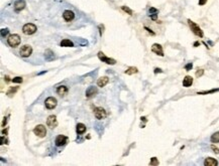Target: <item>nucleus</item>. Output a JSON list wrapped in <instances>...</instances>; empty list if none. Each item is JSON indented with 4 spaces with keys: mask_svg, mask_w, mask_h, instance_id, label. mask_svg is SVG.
Wrapping results in <instances>:
<instances>
[{
    "mask_svg": "<svg viewBox=\"0 0 219 166\" xmlns=\"http://www.w3.org/2000/svg\"><path fill=\"white\" fill-rule=\"evenodd\" d=\"M188 23H189V26L191 28V30L193 31V33L199 37H203L204 36V33H203L202 29L199 27V25L197 23H195L194 21H192L191 19H188Z\"/></svg>",
    "mask_w": 219,
    "mask_h": 166,
    "instance_id": "nucleus-1",
    "label": "nucleus"
},
{
    "mask_svg": "<svg viewBox=\"0 0 219 166\" xmlns=\"http://www.w3.org/2000/svg\"><path fill=\"white\" fill-rule=\"evenodd\" d=\"M7 43L11 48H16L20 43V36L18 34H11L7 38Z\"/></svg>",
    "mask_w": 219,
    "mask_h": 166,
    "instance_id": "nucleus-2",
    "label": "nucleus"
},
{
    "mask_svg": "<svg viewBox=\"0 0 219 166\" xmlns=\"http://www.w3.org/2000/svg\"><path fill=\"white\" fill-rule=\"evenodd\" d=\"M36 31V26L34 23H26L22 27V32L26 35H32Z\"/></svg>",
    "mask_w": 219,
    "mask_h": 166,
    "instance_id": "nucleus-3",
    "label": "nucleus"
},
{
    "mask_svg": "<svg viewBox=\"0 0 219 166\" xmlns=\"http://www.w3.org/2000/svg\"><path fill=\"white\" fill-rule=\"evenodd\" d=\"M93 112H94V115L96 117V119H98V120L105 119L106 116H107L106 111H105L103 108H101V107H94Z\"/></svg>",
    "mask_w": 219,
    "mask_h": 166,
    "instance_id": "nucleus-4",
    "label": "nucleus"
},
{
    "mask_svg": "<svg viewBox=\"0 0 219 166\" xmlns=\"http://www.w3.org/2000/svg\"><path fill=\"white\" fill-rule=\"evenodd\" d=\"M33 52V48L28 44H25L23 46H21V49L19 50V54L22 56V57H28Z\"/></svg>",
    "mask_w": 219,
    "mask_h": 166,
    "instance_id": "nucleus-5",
    "label": "nucleus"
},
{
    "mask_svg": "<svg viewBox=\"0 0 219 166\" xmlns=\"http://www.w3.org/2000/svg\"><path fill=\"white\" fill-rule=\"evenodd\" d=\"M34 133L39 138H44L47 135V129L44 125H37L34 129Z\"/></svg>",
    "mask_w": 219,
    "mask_h": 166,
    "instance_id": "nucleus-6",
    "label": "nucleus"
},
{
    "mask_svg": "<svg viewBox=\"0 0 219 166\" xmlns=\"http://www.w3.org/2000/svg\"><path fill=\"white\" fill-rule=\"evenodd\" d=\"M98 57H99L100 61H102V63H105V64H107V65L113 66V65L116 64V61H115V60L110 58V57H107L102 51H99V52H98Z\"/></svg>",
    "mask_w": 219,
    "mask_h": 166,
    "instance_id": "nucleus-7",
    "label": "nucleus"
},
{
    "mask_svg": "<svg viewBox=\"0 0 219 166\" xmlns=\"http://www.w3.org/2000/svg\"><path fill=\"white\" fill-rule=\"evenodd\" d=\"M45 105H46L47 109L51 110V109H55V108L57 107V105H58V101H57L56 98H54V97H49L48 99L46 100Z\"/></svg>",
    "mask_w": 219,
    "mask_h": 166,
    "instance_id": "nucleus-8",
    "label": "nucleus"
},
{
    "mask_svg": "<svg viewBox=\"0 0 219 166\" xmlns=\"http://www.w3.org/2000/svg\"><path fill=\"white\" fill-rule=\"evenodd\" d=\"M67 141H68L67 136H65V135H59V136H57V138L55 140V143H56V146L62 147V146H64L67 143Z\"/></svg>",
    "mask_w": 219,
    "mask_h": 166,
    "instance_id": "nucleus-9",
    "label": "nucleus"
},
{
    "mask_svg": "<svg viewBox=\"0 0 219 166\" xmlns=\"http://www.w3.org/2000/svg\"><path fill=\"white\" fill-rule=\"evenodd\" d=\"M47 125L51 128V129H54L58 126V120H57V117L55 115H51V116L48 117L47 119Z\"/></svg>",
    "mask_w": 219,
    "mask_h": 166,
    "instance_id": "nucleus-10",
    "label": "nucleus"
},
{
    "mask_svg": "<svg viewBox=\"0 0 219 166\" xmlns=\"http://www.w3.org/2000/svg\"><path fill=\"white\" fill-rule=\"evenodd\" d=\"M152 51L154 52L155 54L160 55V56H164V50H163V48L161 44L159 43H153L152 46Z\"/></svg>",
    "mask_w": 219,
    "mask_h": 166,
    "instance_id": "nucleus-11",
    "label": "nucleus"
},
{
    "mask_svg": "<svg viewBox=\"0 0 219 166\" xmlns=\"http://www.w3.org/2000/svg\"><path fill=\"white\" fill-rule=\"evenodd\" d=\"M97 93H98V90H97L96 87H93V86H92V87H89V88L86 90V98L90 99V98L94 97Z\"/></svg>",
    "mask_w": 219,
    "mask_h": 166,
    "instance_id": "nucleus-12",
    "label": "nucleus"
},
{
    "mask_svg": "<svg viewBox=\"0 0 219 166\" xmlns=\"http://www.w3.org/2000/svg\"><path fill=\"white\" fill-rule=\"evenodd\" d=\"M25 7V1L24 0H17L14 3V10L16 12H19L21 10H23Z\"/></svg>",
    "mask_w": 219,
    "mask_h": 166,
    "instance_id": "nucleus-13",
    "label": "nucleus"
},
{
    "mask_svg": "<svg viewBox=\"0 0 219 166\" xmlns=\"http://www.w3.org/2000/svg\"><path fill=\"white\" fill-rule=\"evenodd\" d=\"M63 17H64V19L66 20V21H72L74 18H75V14H74V12L73 11H71V10H66V11H64V13H63Z\"/></svg>",
    "mask_w": 219,
    "mask_h": 166,
    "instance_id": "nucleus-14",
    "label": "nucleus"
},
{
    "mask_svg": "<svg viewBox=\"0 0 219 166\" xmlns=\"http://www.w3.org/2000/svg\"><path fill=\"white\" fill-rule=\"evenodd\" d=\"M218 164V161L212 157H208L205 159L204 161V165L205 166H216Z\"/></svg>",
    "mask_w": 219,
    "mask_h": 166,
    "instance_id": "nucleus-15",
    "label": "nucleus"
},
{
    "mask_svg": "<svg viewBox=\"0 0 219 166\" xmlns=\"http://www.w3.org/2000/svg\"><path fill=\"white\" fill-rule=\"evenodd\" d=\"M108 82H109L108 77H101V78H99L98 81H97V86L100 87V88H103V87H105V86L108 84Z\"/></svg>",
    "mask_w": 219,
    "mask_h": 166,
    "instance_id": "nucleus-16",
    "label": "nucleus"
},
{
    "mask_svg": "<svg viewBox=\"0 0 219 166\" xmlns=\"http://www.w3.org/2000/svg\"><path fill=\"white\" fill-rule=\"evenodd\" d=\"M57 93H58V95L64 97L68 94V88L66 86H60L57 88Z\"/></svg>",
    "mask_w": 219,
    "mask_h": 166,
    "instance_id": "nucleus-17",
    "label": "nucleus"
},
{
    "mask_svg": "<svg viewBox=\"0 0 219 166\" xmlns=\"http://www.w3.org/2000/svg\"><path fill=\"white\" fill-rule=\"evenodd\" d=\"M192 84H193V78L190 76H186L183 80V86L185 88H189L192 86Z\"/></svg>",
    "mask_w": 219,
    "mask_h": 166,
    "instance_id": "nucleus-18",
    "label": "nucleus"
},
{
    "mask_svg": "<svg viewBox=\"0 0 219 166\" xmlns=\"http://www.w3.org/2000/svg\"><path fill=\"white\" fill-rule=\"evenodd\" d=\"M76 131H77V134H79V135L83 134L86 131V126H85L84 124H82V123H78L77 127H76Z\"/></svg>",
    "mask_w": 219,
    "mask_h": 166,
    "instance_id": "nucleus-19",
    "label": "nucleus"
},
{
    "mask_svg": "<svg viewBox=\"0 0 219 166\" xmlns=\"http://www.w3.org/2000/svg\"><path fill=\"white\" fill-rule=\"evenodd\" d=\"M61 46H63V48H73L74 46V43L70 40V39H63L62 41H61Z\"/></svg>",
    "mask_w": 219,
    "mask_h": 166,
    "instance_id": "nucleus-20",
    "label": "nucleus"
},
{
    "mask_svg": "<svg viewBox=\"0 0 219 166\" xmlns=\"http://www.w3.org/2000/svg\"><path fill=\"white\" fill-rule=\"evenodd\" d=\"M137 72H138L137 67H134V66H130V67H128V68L125 70V74H126V75H133V74H136Z\"/></svg>",
    "mask_w": 219,
    "mask_h": 166,
    "instance_id": "nucleus-21",
    "label": "nucleus"
},
{
    "mask_svg": "<svg viewBox=\"0 0 219 166\" xmlns=\"http://www.w3.org/2000/svg\"><path fill=\"white\" fill-rule=\"evenodd\" d=\"M211 142L212 143H219V131L218 132H215L210 138Z\"/></svg>",
    "mask_w": 219,
    "mask_h": 166,
    "instance_id": "nucleus-22",
    "label": "nucleus"
},
{
    "mask_svg": "<svg viewBox=\"0 0 219 166\" xmlns=\"http://www.w3.org/2000/svg\"><path fill=\"white\" fill-rule=\"evenodd\" d=\"M219 92V89H213L210 91H204V92H198V95H208V94H212V93H216Z\"/></svg>",
    "mask_w": 219,
    "mask_h": 166,
    "instance_id": "nucleus-23",
    "label": "nucleus"
},
{
    "mask_svg": "<svg viewBox=\"0 0 219 166\" xmlns=\"http://www.w3.org/2000/svg\"><path fill=\"white\" fill-rule=\"evenodd\" d=\"M17 90H18V87H15V88H10V89H9V91L7 92V95H8L9 97H11L12 95H14V94H15V92H16Z\"/></svg>",
    "mask_w": 219,
    "mask_h": 166,
    "instance_id": "nucleus-24",
    "label": "nucleus"
},
{
    "mask_svg": "<svg viewBox=\"0 0 219 166\" xmlns=\"http://www.w3.org/2000/svg\"><path fill=\"white\" fill-rule=\"evenodd\" d=\"M121 8H122V10H123V11L127 12V13H128L129 15H132V10H131V9H130L129 7H127V6H122Z\"/></svg>",
    "mask_w": 219,
    "mask_h": 166,
    "instance_id": "nucleus-25",
    "label": "nucleus"
},
{
    "mask_svg": "<svg viewBox=\"0 0 219 166\" xmlns=\"http://www.w3.org/2000/svg\"><path fill=\"white\" fill-rule=\"evenodd\" d=\"M22 78L21 77H15V78H13L12 79V82L13 83H15V84H20V83H22Z\"/></svg>",
    "mask_w": 219,
    "mask_h": 166,
    "instance_id": "nucleus-26",
    "label": "nucleus"
},
{
    "mask_svg": "<svg viewBox=\"0 0 219 166\" xmlns=\"http://www.w3.org/2000/svg\"><path fill=\"white\" fill-rule=\"evenodd\" d=\"M8 33H9V29L8 28H2L1 29V36L2 37H5Z\"/></svg>",
    "mask_w": 219,
    "mask_h": 166,
    "instance_id": "nucleus-27",
    "label": "nucleus"
},
{
    "mask_svg": "<svg viewBox=\"0 0 219 166\" xmlns=\"http://www.w3.org/2000/svg\"><path fill=\"white\" fill-rule=\"evenodd\" d=\"M150 165H159V160H158L155 157H153V158H152V159H151Z\"/></svg>",
    "mask_w": 219,
    "mask_h": 166,
    "instance_id": "nucleus-28",
    "label": "nucleus"
},
{
    "mask_svg": "<svg viewBox=\"0 0 219 166\" xmlns=\"http://www.w3.org/2000/svg\"><path fill=\"white\" fill-rule=\"evenodd\" d=\"M203 74H204V69H202V68H199V69L196 72V77H197V78H199V77L203 76Z\"/></svg>",
    "mask_w": 219,
    "mask_h": 166,
    "instance_id": "nucleus-29",
    "label": "nucleus"
},
{
    "mask_svg": "<svg viewBox=\"0 0 219 166\" xmlns=\"http://www.w3.org/2000/svg\"><path fill=\"white\" fill-rule=\"evenodd\" d=\"M4 144H8V140L4 136H1V145H4Z\"/></svg>",
    "mask_w": 219,
    "mask_h": 166,
    "instance_id": "nucleus-30",
    "label": "nucleus"
},
{
    "mask_svg": "<svg viewBox=\"0 0 219 166\" xmlns=\"http://www.w3.org/2000/svg\"><path fill=\"white\" fill-rule=\"evenodd\" d=\"M211 149L213 150V152H214V153H216V154H219V149L217 148V147H215L214 145H212V146H211Z\"/></svg>",
    "mask_w": 219,
    "mask_h": 166,
    "instance_id": "nucleus-31",
    "label": "nucleus"
},
{
    "mask_svg": "<svg viewBox=\"0 0 219 166\" xmlns=\"http://www.w3.org/2000/svg\"><path fill=\"white\" fill-rule=\"evenodd\" d=\"M150 13L152 14V13H158V9H155V8H153V7H151L150 8Z\"/></svg>",
    "mask_w": 219,
    "mask_h": 166,
    "instance_id": "nucleus-32",
    "label": "nucleus"
},
{
    "mask_svg": "<svg viewBox=\"0 0 219 166\" xmlns=\"http://www.w3.org/2000/svg\"><path fill=\"white\" fill-rule=\"evenodd\" d=\"M192 67H193V65H192L191 63H190V64H188V65H187V66H185L186 70H190V69H191Z\"/></svg>",
    "mask_w": 219,
    "mask_h": 166,
    "instance_id": "nucleus-33",
    "label": "nucleus"
},
{
    "mask_svg": "<svg viewBox=\"0 0 219 166\" xmlns=\"http://www.w3.org/2000/svg\"><path fill=\"white\" fill-rule=\"evenodd\" d=\"M151 18H152V20H157V19H158V14H157V13L151 14Z\"/></svg>",
    "mask_w": 219,
    "mask_h": 166,
    "instance_id": "nucleus-34",
    "label": "nucleus"
},
{
    "mask_svg": "<svg viewBox=\"0 0 219 166\" xmlns=\"http://www.w3.org/2000/svg\"><path fill=\"white\" fill-rule=\"evenodd\" d=\"M207 2V0H199V5L202 6V5H205Z\"/></svg>",
    "mask_w": 219,
    "mask_h": 166,
    "instance_id": "nucleus-35",
    "label": "nucleus"
},
{
    "mask_svg": "<svg viewBox=\"0 0 219 166\" xmlns=\"http://www.w3.org/2000/svg\"><path fill=\"white\" fill-rule=\"evenodd\" d=\"M159 73H163V70L161 69V68H154V74H159Z\"/></svg>",
    "mask_w": 219,
    "mask_h": 166,
    "instance_id": "nucleus-36",
    "label": "nucleus"
},
{
    "mask_svg": "<svg viewBox=\"0 0 219 166\" xmlns=\"http://www.w3.org/2000/svg\"><path fill=\"white\" fill-rule=\"evenodd\" d=\"M6 122H7V117L4 118V120H3V122H2V127H4V125L6 124Z\"/></svg>",
    "mask_w": 219,
    "mask_h": 166,
    "instance_id": "nucleus-37",
    "label": "nucleus"
},
{
    "mask_svg": "<svg viewBox=\"0 0 219 166\" xmlns=\"http://www.w3.org/2000/svg\"><path fill=\"white\" fill-rule=\"evenodd\" d=\"M199 44H200V43H199V42L197 41V42H195V43H194V46H198Z\"/></svg>",
    "mask_w": 219,
    "mask_h": 166,
    "instance_id": "nucleus-38",
    "label": "nucleus"
},
{
    "mask_svg": "<svg viewBox=\"0 0 219 166\" xmlns=\"http://www.w3.org/2000/svg\"><path fill=\"white\" fill-rule=\"evenodd\" d=\"M6 133H7V129H6V130H3V131H2V134H3V135H4V134L6 135Z\"/></svg>",
    "mask_w": 219,
    "mask_h": 166,
    "instance_id": "nucleus-39",
    "label": "nucleus"
},
{
    "mask_svg": "<svg viewBox=\"0 0 219 166\" xmlns=\"http://www.w3.org/2000/svg\"><path fill=\"white\" fill-rule=\"evenodd\" d=\"M5 79H6V82H9V78H8V77H7V76H6V77H5Z\"/></svg>",
    "mask_w": 219,
    "mask_h": 166,
    "instance_id": "nucleus-40",
    "label": "nucleus"
}]
</instances>
